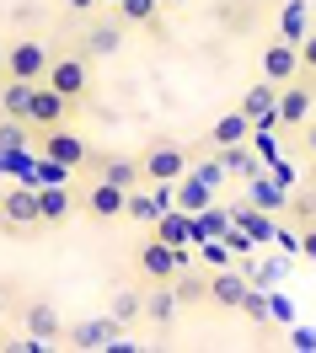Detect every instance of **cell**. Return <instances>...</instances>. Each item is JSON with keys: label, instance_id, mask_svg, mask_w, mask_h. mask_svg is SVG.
<instances>
[{"label": "cell", "instance_id": "obj_19", "mask_svg": "<svg viewBox=\"0 0 316 353\" xmlns=\"http://www.w3.org/2000/svg\"><path fill=\"white\" fill-rule=\"evenodd\" d=\"M27 134H32L27 118H6V112H0V161H17V155L27 150Z\"/></svg>", "mask_w": 316, "mask_h": 353}, {"label": "cell", "instance_id": "obj_42", "mask_svg": "<svg viewBox=\"0 0 316 353\" xmlns=\"http://www.w3.org/2000/svg\"><path fill=\"white\" fill-rule=\"evenodd\" d=\"M102 6H118V0H102Z\"/></svg>", "mask_w": 316, "mask_h": 353}, {"label": "cell", "instance_id": "obj_35", "mask_svg": "<svg viewBox=\"0 0 316 353\" xmlns=\"http://www.w3.org/2000/svg\"><path fill=\"white\" fill-rule=\"evenodd\" d=\"M273 241L284 246V257H300V236H295V230H284V225H279V236H273Z\"/></svg>", "mask_w": 316, "mask_h": 353}, {"label": "cell", "instance_id": "obj_4", "mask_svg": "<svg viewBox=\"0 0 316 353\" xmlns=\"http://www.w3.org/2000/svg\"><path fill=\"white\" fill-rule=\"evenodd\" d=\"M43 81H48L54 91H65L70 102L81 108V102H86V91H91V59H86V54H59V59L48 65Z\"/></svg>", "mask_w": 316, "mask_h": 353}, {"label": "cell", "instance_id": "obj_34", "mask_svg": "<svg viewBox=\"0 0 316 353\" xmlns=\"http://www.w3.org/2000/svg\"><path fill=\"white\" fill-rule=\"evenodd\" d=\"M204 263L209 268H230V246H204Z\"/></svg>", "mask_w": 316, "mask_h": 353}, {"label": "cell", "instance_id": "obj_32", "mask_svg": "<svg viewBox=\"0 0 316 353\" xmlns=\"http://www.w3.org/2000/svg\"><path fill=\"white\" fill-rule=\"evenodd\" d=\"M220 241H226L230 252H241V257H247L252 246H257V241H252V236H247V230H241V225H236V220H230V230H226V236H220Z\"/></svg>", "mask_w": 316, "mask_h": 353}, {"label": "cell", "instance_id": "obj_30", "mask_svg": "<svg viewBox=\"0 0 316 353\" xmlns=\"http://www.w3.org/2000/svg\"><path fill=\"white\" fill-rule=\"evenodd\" d=\"M193 172H199L204 176V182H209V188H220V182H226V161H220V155H204V161H199V166H193Z\"/></svg>", "mask_w": 316, "mask_h": 353}, {"label": "cell", "instance_id": "obj_16", "mask_svg": "<svg viewBox=\"0 0 316 353\" xmlns=\"http://www.w3.org/2000/svg\"><path fill=\"white\" fill-rule=\"evenodd\" d=\"M252 129H257V123H252L247 112L236 108V112H226V118H220V123L209 129V145H215V150H226V145H247Z\"/></svg>", "mask_w": 316, "mask_h": 353}, {"label": "cell", "instance_id": "obj_12", "mask_svg": "<svg viewBox=\"0 0 316 353\" xmlns=\"http://www.w3.org/2000/svg\"><path fill=\"white\" fill-rule=\"evenodd\" d=\"M236 108L247 112L257 129H279V86H273V81H257V86H247Z\"/></svg>", "mask_w": 316, "mask_h": 353}, {"label": "cell", "instance_id": "obj_17", "mask_svg": "<svg viewBox=\"0 0 316 353\" xmlns=\"http://www.w3.org/2000/svg\"><path fill=\"white\" fill-rule=\"evenodd\" d=\"M177 310H182V300H177V289H172V284H156L150 294H145V321H156V327H172Z\"/></svg>", "mask_w": 316, "mask_h": 353}, {"label": "cell", "instance_id": "obj_3", "mask_svg": "<svg viewBox=\"0 0 316 353\" xmlns=\"http://www.w3.org/2000/svg\"><path fill=\"white\" fill-rule=\"evenodd\" d=\"M311 108H316V81L311 75H295L290 86H279V129H306L311 123Z\"/></svg>", "mask_w": 316, "mask_h": 353}, {"label": "cell", "instance_id": "obj_31", "mask_svg": "<svg viewBox=\"0 0 316 353\" xmlns=\"http://www.w3.org/2000/svg\"><path fill=\"white\" fill-rule=\"evenodd\" d=\"M252 193H257V209H279V203H284V182H257V188H252Z\"/></svg>", "mask_w": 316, "mask_h": 353}, {"label": "cell", "instance_id": "obj_11", "mask_svg": "<svg viewBox=\"0 0 316 353\" xmlns=\"http://www.w3.org/2000/svg\"><path fill=\"white\" fill-rule=\"evenodd\" d=\"M257 70H263V81H273V86H290L295 75H300V43H284V38H273V43L263 48Z\"/></svg>", "mask_w": 316, "mask_h": 353}, {"label": "cell", "instance_id": "obj_25", "mask_svg": "<svg viewBox=\"0 0 316 353\" xmlns=\"http://www.w3.org/2000/svg\"><path fill=\"white\" fill-rule=\"evenodd\" d=\"M97 176H108V182H118V188H139V182H145L139 161H102V166H97Z\"/></svg>", "mask_w": 316, "mask_h": 353}, {"label": "cell", "instance_id": "obj_39", "mask_svg": "<svg viewBox=\"0 0 316 353\" xmlns=\"http://www.w3.org/2000/svg\"><path fill=\"white\" fill-rule=\"evenodd\" d=\"M300 139H306V150L316 155V118H311V123H306V129H300Z\"/></svg>", "mask_w": 316, "mask_h": 353}, {"label": "cell", "instance_id": "obj_20", "mask_svg": "<svg viewBox=\"0 0 316 353\" xmlns=\"http://www.w3.org/2000/svg\"><path fill=\"white\" fill-rule=\"evenodd\" d=\"M124 48V27H86V59H113Z\"/></svg>", "mask_w": 316, "mask_h": 353}, {"label": "cell", "instance_id": "obj_38", "mask_svg": "<svg viewBox=\"0 0 316 353\" xmlns=\"http://www.w3.org/2000/svg\"><path fill=\"white\" fill-rule=\"evenodd\" d=\"M290 343L295 348H316V332H290Z\"/></svg>", "mask_w": 316, "mask_h": 353}, {"label": "cell", "instance_id": "obj_9", "mask_svg": "<svg viewBox=\"0 0 316 353\" xmlns=\"http://www.w3.org/2000/svg\"><path fill=\"white\" fill-rule=\"evenodd\" d=\"M129 193H135V188H118V182H108V176H97V182H91L86 193H81V209H86L91 220H124V214H129Z\"/></svg>", "mask_w": 316, "mask_h": 353}, {"label": "cell", "instance_id": "obj_40", "mask_svg": "<svg viewBox=\"0 0 316 353\" xmlns=\"http://www.w3.org/2000/svg\"><path fill=\"white\" fill-rule=\"evenodd\" d=\"M0 81H6V48H0Z\"/></svg>", "mask_w": 316, "mask_h": 353}, {"label": "cell", "instance_id": "obj_27", "mask_svg": "<svg viewBox=\"0 0 316 353\" xmlns=\"http://www.w3.org/2000/svg\"><path fill=\"white\" fill-rule=\"evenodd\" d=\"M113 316L124 321V327H129V321H139V316H145V294H135V289H118V294H113Z\"/></svg>", "mask_w": 316, "mask_h": 353}, {"label": "cell", "instance_id": "obj_37", "mask_svg": "<svg viewBox=\"0 0 316 353\" xmlns=\"http://www.w3.org/2000/svg\"><path fill=\"white\" fill-rule=\"evenodd\" d=\"M102 0H65V11H75V17H86V11H97Z\"/></svg>", "mask_w": 316, "mask_h": 353}, {"label": "cell", "instance_id": "obj_18", "mask_svg": "<svg viewBox=\"0 0 316 353\" xmlns=\"http://www.w3.org/2000/svg\"><path fill=\"white\" fill-rule=\"evenodd\" d=\"M32 86H38V81L6 75V86H0V112H6V118H27V108H32Z\"/></svg>", "mask_w": 316, "mask_h": 353}, {"label": "cell", "instance_id": "obj_26", "mask_svg": "<svg viewBox=\"0 0 316 353\" xmlns=\"http://www.w3.org/2000/svg\"><path fill=\"white\" fill-rule=\"evenodd\" d=\"M241 316H247L252 327H268V321H273V300L263 294V284H252V289H247V300H241Z\"/></svg>", "mask_w": 316, "mask_h": 353}, {"label": "cell", "instance_id": "obj_23", "mask_svg": "<svg viewBox=\"0 0 316 353\" xmlns=\"http://www.w3.org/2000/svg\"><path fill=\"white\" fill-rule=\"evenodd\" d=\"M236 225L247 230L252 241H273V236H279V225L268 220V209H257V203H252V209H236Z\"/></svg>", "mask_w": 316, "mask_h": 353}, {"label": "cell", "instance_id": "obj_41", "mask_svg": "<svg viewBox=\"0 0 316 353\" xmlns=\"http://www.w3.org/2000/svg\"><path fill=\"white\" fill-rule=\"evenodd\" d=\"M161 6H177V0H161Z\"/></svg>", "mask_w": 316, "mask_h": 353}, {"label": "cell", "instance_id": "obj_10", "mask_svg": "<svg viewBox=\"0 0 316 353\" xmlns=\"http://www.w3.org/2000/svg\"><path fill=\"white\" fill-rule=\"evenodd\" d=\"M48 65H54V54L38 38H17V43L6 48V75H17V81H43Z\"/></svg>", "mask_w": 316, "mask_h": 353}, {"label": "cell", "instance_id": "obj_33", "mask_svg": "<svg viewBox=\"0 0 316 353\" xmlns=\"http://www.w3.org/2000/svg\"><path fill=\"white\" fill-rule=\"evenodd\" d=\"M300 75H311V81H316V27L306 32V43H300Z\"/></svg>", "mask_w": 316, "mask_h": 353}, {"label": "cell", "instance_id": "obj_8", "mask_svg": "<svg viewBox=\"0 0 316 353\" xmlns=\"http://www.w3.org/2000/svg\"><path fill=\"white\" fill-rule=\"evenodd\" d=\"M70 112H75V102H70L65 91H54L48 81H38V86H32V108H27V123H32V134L70 123Z\"/></svg>", "mask_w": 316, "mask_h": 353}, {"label": "cell", "instance_id": "obj_2", "mask_svg": "<svg viewBox=\"0 0 316 353\" xmlns=\"http://www.w3.org/2000/svg\"><path fill=\"white\" fill-rule=\"evenodd\" d=\"M0 225H11V230H43V199H38L32 182L0 193Z\"/></svg>", "mask_w": 316, "mask_h": 353}, {"label": "cell", "instance_id": "obj_13", "mask_svg": "<svg viewBox=\"0 0 316 353\" xmlns=\"http://www.w3.org/2000/svg\"><path fill=\"white\" fill-rule=\"evenodd\" d=\"M247 273L241 268H215L209 273V305H220V310H241V300H247Z\"/></svg>", "mask_w": 316, "mask_h": 353}, {"label": "cell", "instance_id": "obj_22", "mask_svg": "<svg viewBox=\"0 0 316 353\" xmlns=\"http://www.w3.org/2000/svg\"><path fill=\"white\" fill-rule=\"evenodd\" d=\"M38 199H43V230H54V225H65L70 220V193L65 188H38Z\"/></svg>", "mask_w": 316, "mask_h": 353}, {"label": "cell", "instance_id": "obj_1", "mask_svg": "<svg viewBox=\"0 0 316 353\" xmlns=\"http://www.w3.org/2000/svg\"><path fill=\"white\" fill-rule=\"evenodd\" d=\"M135 268L150 279V284H172L177 273H188V268H193V257H188V246H166V241H156V236H150V241L135 252Z\"/></svg>", "mask_w": 316, "mask_h": 353}, {"label": "cell", "instance_id": "obj_36", "mask_svg": "<svg viewBox=\"0 0 316 353\" xmlns=\"http://www.w3.org/2000/svg\"><path fill=\"white\" fill-rule=\"evenodd\" d=\"M300 257H311V263H316V225H311V230H300Z\"/></svg>", "mask_w": 316, "mask_h": 353}, {"label": "cell", "instance_id": "obj_14", "mask_svg": "<svg viewBox=\"0 0 316 353\" xmlns=\"http://www.w3.org/2000/svg\"><path fill=\"white\" fill-rule=\"evenodd\" d=\"M22 332H32L38 343H65V321H59V310L48 305V300H32V305L22 310Z\"/></svg>", "mask_w": 316, "mask_h": 353}, {"label": "cell", "instance_id": "obj_29", "mask_svg": "<svg viewBox=\"0 0 316 353\" xmlns=\"http://www.w3.org/2000/svg\"><path fill=\"white\" fill-rule=\"evenodd\" d=\"M220 161H226L230 176H252V161H247V150H241V145H226V150H220Z\"/></svg>", "mask_w": 316, "mask_h": 353}, {"label": "cell", "instance_id": "obj_7", "mask_svg": "<svg viewBox=\"0 0 316 353\" xmlns=\"http://www.w3.org/2000/svg\"><path fill=\"white\" fill-rule=\"evenodd\" d=\"M188 166H193V155L182 150V145H172V139H156L150 150L139 155V172H145V182H177Z\"/></svg>", "mask_w": 316, "mask_h": 353}, {"label": "cell", "instance_id": "obj_24", "mask_svg": "<svg viewBox=\"0 0 316 353\" xmlns=\"http://www.w3.org/2000/svg\"><path fill=\"white\" fill-rule=\"evenodd\" d=\"M172 289H177L182 305H204V300H209V279H199L193 268H188V273H177V279H172Z\"/></svg>", "mask_w": 316, "mask_h": 353}, {"label": "cell", "instance_id": "obj_5", "mask_svg": "<svg viewBox=\"0 0 316 353\" xmlns=\"http://www.w3.org/2000/svg\"><path fill=\"white\" fill-rule=\"evenodd\" d=\"M38 150H43V161H54V166H70V172L91 161V145H86L75 129H70V123H59V129H43V134H38Z\"/></svg>", "mask_w": 316, "mask_h": 353}, {"label": "cell", "instance_id": "obj_21", "mask_svg": "<svg viewBox=\"0 0 316 353\" xmlns=\"http://www.w3.org/2000/svg\"><path fill=\"white\" fill-rule=\"evenodd\" d=\"M306 32H311V27H306V0H290V6L279 11V38H284V43H306Z\"/></svg>", "mask_w": 316, "mask_h": 353}, {"label": "cell", "instance_id": "obj_15", "mask_svg": "<svg viewBox=\"0 0 316 353\" xmlns=\"http://www.w3.org/2000/svg\"><path fill=\"white\" fill-rule=\"evenodd\" d=\"M161 0H118V22L124 27H145L150 38H166V22H161Z\"/></svg>", "mask_w": 316, "mask_h": 353}, {"label": "cell", "instance_id": "obj_6", "mask_svg": "<svg viewBox=\"0 0 316 353\" xmlns=\"http://www.w3.org/2000/svg\"><path fill=\"white\" fill-rule=\"evenodd\" d=\"M65 343H70V348H129V337H124V321H118V316L75 321V327H65Z\"/></svg>", "mask_w": 316, "mask_h": 353}, {"label": "cell", "instance_id": "obj_28", "mask_svg": "<svg viewBox=\"0 0 316 353\" xmlns=\"http://www.w3.org/2000/svg\"><path fill=\"white\" fill-rule=\"evenodd\" d=\"M230 220H236V214H226V209L209 203V209L199 214V236H204V241H215V236H226V230H230Z\"/></svg>", "mask_w": 316, "mask_h": 353}]
</instances>
